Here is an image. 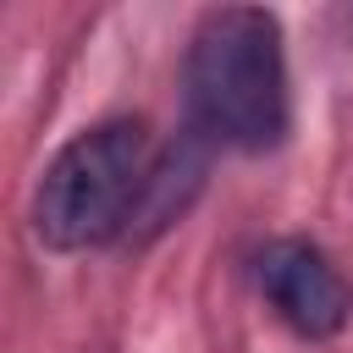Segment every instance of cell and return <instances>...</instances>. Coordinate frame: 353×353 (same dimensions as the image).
Returning <instances> with one entry per match:
<instances>
[{"label": "cell", "mask_w": 353, "mask_h": 353, "mask_svg": "<svg viewBox=\"0 0 353 353\" xmlns=\"http://www.w3.org/2000/svg\"><path fill=\"white\" fill-rule=\"evenodd\" d=\"M171 210H182V199H171L149 121L110 116L72 132L50 154L33 188V237L55 254H94L121 243L138 221L160 226Z\"/></svg>", "instance_id": "1"}, {"label": "cell", "mask_w": 353, "mask_h": 353, "mask_svg": "<svg viewBox=\"0 0 353 353\" xmlns=\"http://www.w3.org/2000/svg\"><path fill=\"white\" fill-rule=\"evenodd\" d=\"M188 132L210 149L265 154L292 127L287 39L265 6H215L193 22L182 55Z\"/></svg>", "instance_id": "2"}, {"label": "cell", "mask_w": 353, "mask_h": 353, "mask_svg": "<svg viewBox=\"0 0 353 353\" xmlns=\"http://www.w3.org/2000/svg\"><path fill=\"white\" fill-rule=\"evenodd\" d=\"M254 292L276 309V320L303 342H331L353 320V287L331 265V254L309 237H270L248 254Z\"/></svg>", "instance_id": "3"}]
</instances>
